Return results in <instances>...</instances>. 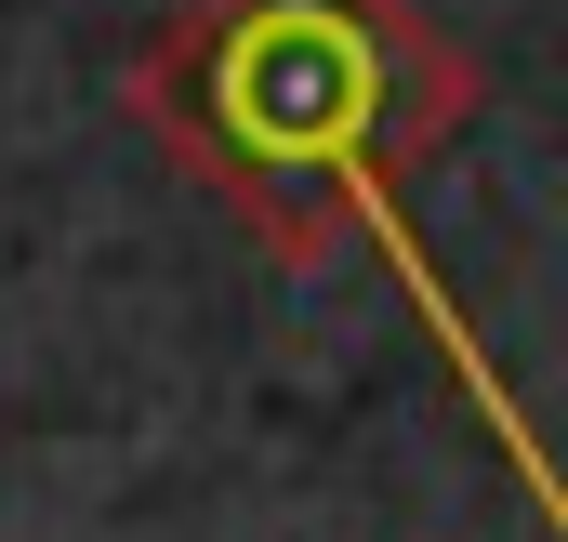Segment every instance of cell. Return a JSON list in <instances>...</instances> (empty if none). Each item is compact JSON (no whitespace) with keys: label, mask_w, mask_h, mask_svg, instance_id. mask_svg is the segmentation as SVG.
<instances>
[{"label":"cell","mask_w":568,"mask_h":542,"mask_svg":"<svg viewBox=\"0 0 568 542\" xmlns=\"http://www.w3.org/2000/svg\"><path fill=\"white\" fill-rule=\"evenodd\" d=\"M172 80L225 120L239 199L252 172H397L476 93L397 0H225Z\"/></svg>","instance_id":"cell-1"}]
</instances>
